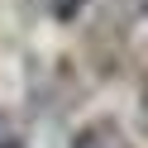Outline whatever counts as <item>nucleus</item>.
<instances>
[{"label":"nucleus","instance_id":"nucleus-1","mask_svg":"<svg viewBox=\"0 0 148 148\" xmlns=\"http://www.w3.org/2000/svg\"><path fill=\"white\" fill-rule=\"evenodd\" d=\"M0 148H29V138H24L19 119H14L10 110H0Z\"/></svg>","mask_w":148,"mask_h":148},{"label":"nucleus","instance_id":"nucleus-2","mask_svg":"<svg viewBox=\"0 0 148 148\" xmlns=\"http://www.w3.org/2000/svg\"><path fill=\"white\" fill-rule=\"evenodd\" d=\"M48 10H53V19H77L86 10V0H48Z\"/></svg>","mask_w":148,"mask_h":148},{"label":"nucleus","instance_id":"nucleus-3","mask_svg":"<svg viewBox=\"0 0 148 148\" xmlns=\"http://www.w3.org/2000/svg\"><path fill=\"white\" fill-rule=\"evenodd\" d=\"M143 110H148V91H143Z\"/></svg>","mask_w":148,"mask_h":148}]
</instances>
